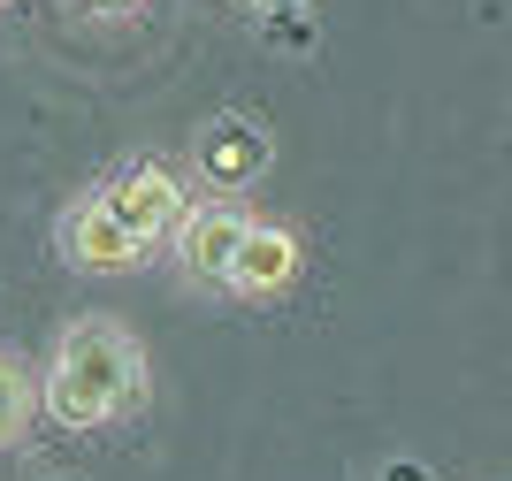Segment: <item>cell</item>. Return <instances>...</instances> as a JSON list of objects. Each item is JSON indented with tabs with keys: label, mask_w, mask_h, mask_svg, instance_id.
<instances>
[{
	"label": "cell",
	"mask_w": 512,
	"mask_h": 481,
	"mask_svg": "<svg viewBox=\"0 0 512 481\" xmlns=\"http://www.w3.org/2000/svg\"><path fill=\"white\" fill-rule=\"evenodd\" d=\"M146 398V344L123 321H69L39 375V413L69 436H92Z\"/></svg>",
	"instance_id": "cell-1"
},
{
	"label": "cell",
	"mask_w": 512,
	"mask_h": 481,
	"mask_svg": "<svg viewBox=\"0 0 512 481\" xmlns=\"http://www.w3.org/2000/svg\"><path fill=\"white\" fill-rule=\"evenodd\" d=\"M92 199H100V214L115 222V230H130V245H138V252L169 245L176 222H184V184H176L161 161H123Z\"/></svg>",
	"instance_id": "cell-2"
},
{
	"label": "cell",
	"mask_w": 512,
	"mask_h": 481,
	"mask_svg": "<svg viewBox=\"0 0 512 481\" xmlns=\"http://www.w3.org/2000/svg\"><path fill=\"white\" fill-rule=\"evenodd\" d=\"M299 268H306V252H299V237H291V230H276V222H245L222 291H237V298H283L291 283H299Z\"/></svg>",
	"instance_id": "cell-3"
},
{
	"label": "cell",
	"mask_w": 512,
	"mask_h": 481,
	"mask_svg": "<svg viewBox=\"0 0 512 481\" xmlns=\"http://www.w3.org/2000/svg\"><path fill=\"white\" fill-rule=\"evenodd\" d=\"M268 161H276V146H268V130H260L253 115H214V123L199 130V176H207L214 191L260 184Z\"/></svg>",
	"instance_id": "cell-4"
},
{
	"label": "cell",
	"mask_w": 512,
	"mask_h": 481,
	"mask_svg": "<svg viewBox=\"0 0 512 481\" xmlns=\"http://www.w3.org/2000/svg\"><path fill=\"white\" fill-rule=\"evenodd\" d=\"M245 222H253V214H237L230 199H214V207H184V222H176V260H184V275L222 283V275H230L237 237H245Z\"/></svg>",
	"instance_id": "cell-5"
},
{
	"label": "cell",
	"mask_w": 512,
	"mask_h": 481,
	"mask_svg": "<svg viewBox=\"0 0 512 481\" xmlns=\"http://www.w3.org/2000/svg\"><path fill=\"white\" fill-rule=\"evenodd\" d=\"M54 245H62L69 268H85V275H123V268L146 260V252L130 245V230H115L100 214V199H77V207L62 214V237H54Z\"/></svg>",
	"instance_id": "cell-6"
},
{
	"label": "cell",
	"mask_w": 512,
	"mask_h": 481,
	"mask_svg": "<svg viewBox=\"0 0 512 481\" xmlns=\"http://www.w3.org/2000/svg\"><path fill=\"white\" fill-rule=\"evenodd\" d=\"M31 413H39V382H31V367H23L16 352H0V451L23 443Z\"/></svg>",
	"instance_id": "cell-7"
},
{
	"label": "cell",
	"mask_w": 512,
	"mask_h": 481,
	"mask_svg": "<svg viewBox=\"0 0 512 481\" xmlns=\"http://www.w3.org/2000/svg\"><path fill=\"white\" fill-rule=\"evenodd\" d=\"M268 39H276V46H314V16H306V8H291V16H268Z\"/></svg>",
	"instance_id": "cell-8"
},
{
	"label": "cell",
	"mask_w": 512,
	"mask_h": 481,
	"mask_svg": "<svg viewBox=\"0 0 512 481\" xmlns=\"http://www.w3.org/2000/svg\"><path fill=\"white\" fill-rule=\"evenodd\" d=\"M245 8H260V16H291V8H306V0H245Z\"/></svg>",
	"instance_id": "cell-9"
},
{
	"label": "cell",
	"mask_w": 512,
	"mask_h": 481,
	"mask_svg": "<svg viewBox=\"0 0 512 481\" xmlns=\"http://www.w3.org/2000/svg\"><path fill=\"white\" fill-rule=\"evenodd\" d=\"M92 8H138V0H92Z\"/></svg>",
	"instance_id": "cell-10"
}]
</instances>
